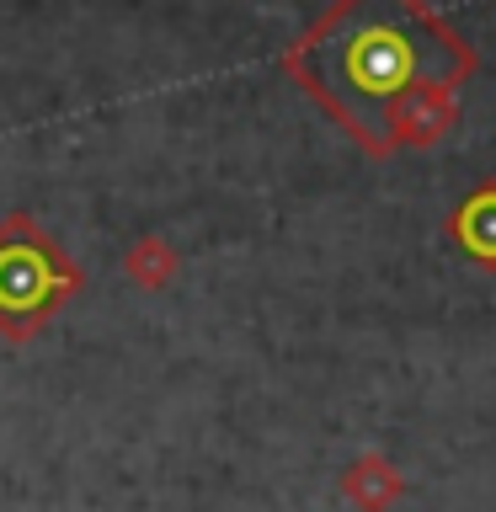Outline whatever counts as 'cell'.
Returning a JSON list of instances; mask_svg holds the SVG:
<instances>
[{
    "mask_svg": "<svg viewBox=\"0 0 496 512\" xmlns=\"http://www.w3.org/2000/svg\"><path fill=\"white\" fill-rule=\"evenodd\" d=\"M283 75L384 160L390 107L427 80L464 86L475 75V43L427 0H336L283 48Z\"/></svg>",
    "mask_w": 496,
    "mask_h": 512,
    "instance_id": "1",
    "label": "cell"
},
{
    "mask_svg": "<svg viewBox=\"0 0 496 512\" xmlns=\"http://www.w3.org/2000/svg\"><path fill=\"white\" fill-rule=\"evenodd\" d=\"M80 272L32 214H11L0 224V331L27 336L43 315H54L75 294Z\"/></svg>",
    "mask_w": 496,
    "mask_h": 512,
    "instance_id": "2",
    "label": "cell"
},
{
    "mask_svg": "<svg viewBox=\"0 0 496 512\" xmlns=\"http://www.w3.org/2000/svg\"><path fill=\"white\" fill-rule=\"evenodd\" d=\"M459 123V86L448 80H427V86H411L384 118V150H432L438 139L454 134Z\"/></svg>",
    "mask_w": 496,
    "mask_h": 512,
    "instance_id": "3",
    "label": "cell"
},
{
    "mask_svg": "<svg viewBox=\"0 0 496 512\" xmlns=\"http://www.w3.org/2000/svg\"><path fill=\"white\" fill-rule=\"evenodd\" d=\"M448 235H454L475 262H496V182H480L470 198L459 203V214L448 219Z\"/></svg>",
    "mask_w": 496,
    "mask_h": 512,
    "instance_id": "4",
    "label": "cell"
}]
</instances>
